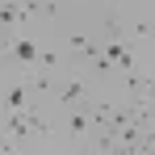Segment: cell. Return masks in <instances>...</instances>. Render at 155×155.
<instances>
[{
  "instance_id": "obj_1",
  "label": "cell",
  "mask_w": 155,
  "mask_h": 155,
  "mask_svg": "<svg viewBox=\"0 0 155 155\" xmlns=\"http://www.w3.org/2000/svg\"><path fill=\"white\" fill-rule=\"evenodd\" d=\"M29 92H25V84H13V88H8V92H4V113H21V109H29V101H25Z\"/></svg>"
},
{
  "instance_id": "obj_2",
  "label": "cell",
  "mask_w": 155,
  "mask_h": 155,
  "mask_svg": "<svg viewBox=\"0 0 155 155\" xmlns=\"http://www.w3.org/2000/svg\"><path fill=\"white\" fill-rule=\"evenodd\" d=\"M13 59H17V63H34V59L42 63V51H38L29 38H17V42H13Z\"/></svg>"
},
{
  "instance_id": "obj_3",
  "label": "cell",
  "mask_w": 155,
  "mask_h": 155,
  "mask_svg": "<svg viewBox=\"0 0 155 155\" xmlns=\"http://www.w3.org/2000/svg\"><path fill=\"white\" fill-rule=\"evenodd\" d=\"M59 101L63 105H84V84H76V80L63 84V88H59Z\"/></svg>"
},
{
  "instance_id": "obj_4",
  "label": "cell",
  "mask_w": 155,
  "mask_h": 155,
  "mask_svg": "<svg viewBox=\"0 0 155 155\" xmlns=\"http://www.w3.org/2000/svg\"><path fill=\"white\" fill-rule=\"evenodd\" d=\"M67 126H71V134H84V130L92 126V122H88L84 113H71V122H67Z\"/></svg>"
}]
</instances>
